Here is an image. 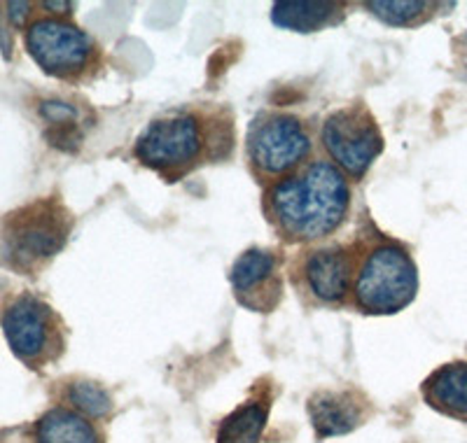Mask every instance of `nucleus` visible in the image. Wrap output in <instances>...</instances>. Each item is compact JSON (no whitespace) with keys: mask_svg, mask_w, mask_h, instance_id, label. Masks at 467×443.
I'll use <instances>...</instances> for the list:
<instances>
[{"mask_svg":"<svg viewBox=\"0 0 467 443\" xmlns=\"http://www.w3.org/2000/svg\"><path fill=\"white\" fill-rule=\"evenodd\" d=\"M40 115L49 122V127L57 129L58 136L54 138V145H64V140L68 136L75 138L78 131V110L68 103H61V100H45L40 106Z\"/></svg>","mask_w":467,"mask_h":443,"instance_id":"nucleus-18","label":"nucleus"},{"mask_svg":"<svg viewBox=\"0 0 467 443\" xmlns=\"http://www.w3.org/2000/svg\"><path fill=\"white\" fill-rule=\"evenodd\" d=\"M7 10H12V12H10L12 22H15V24H22V19H24V16H26L28 3H10V5H7Z\"/></svg>","mask_w":467,"mask_h":443,"instance_id":"nucleus-19","label":"nucleus"},{"mask_svg":"<svg viewBox=\"0 0 467 443\" xmlns=\"http://www.w3.org/2000/svg\"><path fill=\"white\" fill-rule=\"evenodd\" d=\"M73 215L57 199L16 208L0 224V259L19 273H33L66 248Z\"/></svg>","mask_w":467,"mask_h":443,"instance_id":"nucleus-2","label":"nucleus"},{"mask_svg":"<svg viewBox=\"0 0 467 443\" xmlns=\"http://www.w3.org/2000/svg\"><path fill=\"white\" fill-rule=\"evenodd\" d=\"M356 304L372 315H393L407 308L419 292L414 259L395 243L374 248L362 262L356 278Z\"/></svg>","mask_w":467,"mask_h":443,"instance_id":"nucleus-4","label":"nucleus"},{"mask_svg":"<svg viewBox=\"0 0 467 443\" xmlns=\"http://www.w3.org/2000/svg\"><path fill=\"white\" fill-rule=\"evenodd\" d=\"M367 7L374 12V15L381 19V22L390 24V26H411L425 15V10H431V3H423V0H398V3H386V0H379V3H367Z\"/></svg>","mask_w":467,"mask_h":443,"instance_id":"nucleus-16","label":"nucleus"},{"mask_svg":"<svg viewBox=\"0 0 467 443\" xmlns=\"http://www.w3.org/2000/svg\"><path fill=\"white\" fill-rule=\"evenodd\" d=\"M26 47L40 68L54 77H78L96 58L91 37L61 19H37L26 31Z\"/></svg>","mask_w":467,"mask_h":443,"instance_id":"nucleus-7","label":"nucleus"},{"mask_svg":"<svg viewBox=\"0 0 467 443\" xmlns=\"http://www.w3.org/2000/svg\"><path fill=\"white\" fill-rule=\"evenodd\" d=\"M68 399L73 407L91 417H106L112 411V399L101 386L89 383V380H78L68 390Z\"/></svg>","mask_w":467,"mask_h":443,"instance_id":"nucleus-17","label":"nucleus"},{"mask_svg":"<svg viewBox=\"0 0 467 443\" xmlns=\"http://www.w3.org/2000/svg\"><path fill=\"white\" fill-rule=\"evenodd\" d=\"M308 416L320 438L348 434L362 422V404L353 392H316L308 399Z\"/></svg>","mask_w":467,"mask_h":443,"instance_id":"nucleus-11","label":"nucleus"},{"mask_svg":"<svg viewBox=\"0 0 467 443\" xmlns=\"http://www.w3.org/2000/svg\"><path fill=\"white\" fill-rule=\"evenodd\" d=\"M250 166L262 178H281L297 169L311 149V140L297 117L262 112L253 119L245 138Z\"/></svg>","mask_w":467,"mask_h":443,"instance_id":"nucleus-5","label":"nucleus"},{"mask_svg":"<svg viewBox=\"0 0 467 443\" xmlns=\"http://www.w3.org/2000/svg\"><path fill=\"white\" fill-rule=\"evenodd\" d=\"M37 443H99L91 422L66 408H52L40 417L36 428Z\"/></svg>","mask_w":467,"mask_h":443,"instance_id":"nucleus-14","label":"nucleus"},{"mask_svg":"<svg viewBox=\"0 0 467 443\" xmlns=\"http://www.w3.org/2000/svg\"><path fill=\"white\" fill-rule=\"evenodd\" d=\"M211 145L215 143L208 140L203 117L181 112L150 122L136 140L133 154L145 169L175 182L211 157Z\"/></svg>","mask_w":467,"mask_h":443,"instance_id":"nucleus-3","label":"nucleus"},{"mask_svg":"<svg viewBox=\"0 0 467 443\" xmlns=\"http://www.w3.org/2000/svg\"><path fill=\"white\" fill-rule=\"evenodd\" d=\"M265 425V408L257 407V404H245L220 425L218 443H260Z\"/></svg>","mask_w":467,"mask_h":443,"instance_id":"nucleus-15","label":"nucleus"},{"mask_svg":"<svg viewBox=\"0 0 467 443\" xmlns=\"http://www.w3.org/2000/svg\"><path fill=\"white\" fill-rule=\"evenodd\" d=\"M304 278L316 299L323 304H339L348 294L353 278L350 254L344 248L316 250L304 262Z\"/></svg>","mask_w":467,"mask_h":443,"instance_id":"nucleus-10","label":"nucleus"},{"mask_svg":"<svg viewBox=\"0 0 467 443\" xmlns=\"http://www.w3.org/2000/svg\"><path fill=\"white\" fill-rule=\"evenodd\" d=\"M423 397L446 416L467 417V362L440 366L423 383Z\"/></svg>","mask_w":467,"mask_h":443,"instance_id":"nucleus-12","label":"nucleus"},{"mask_svg":"<svg viewBox=\"0 0 467 443\" xmlns=\"http://www.w3.org/2000/svg\"><path fill=\"white\" fill-rule=\"evenodd\" d=\"M0 322L12 353L24 362L40 365L58 353V320L37 296L22 294L12 299Z\"/></svg>","mask_w":467,"mask_h":443,"instance_id":"nucleus-8","label":"nucleus"},{"mask_svg":"<svg viewBox=\"0 0 467 443\" xmlns=\"http://www.w3.org/2000/svg\"><path fill=\"white\" fill-rule=\"evenodd\" d=\"M341 10L344 5L339 3H311V0L290 3L287 0V3H276L271 7V19L276 26L287 28V31L314 33L329 26Z\"/></svg>","mask_w":467,"mask_h":443,"instance_id":"nucleus-13","label":"nucleus"},{"mask_svg":"<svg viewBox=\"0 0 467 443\" xmlns=\"http://www.w3.org/2000/svg\"><path fill=\"white\" fill-rule=\"evenodd\" d=\"M45 7H49V10H70V3H45Z\"/></svg>","mask_w":467,"mask_h":443,"instance_id":"nucleus-20","label":"nucleus"},{"mask_svg":"<svg viewBox=\"0 0 467 443\" xmlns=\"http://www.w3.org/2000/svg\"><path fill=\"white\" fill-rule=\"evenodd\" d=\"M348 208V182L327 161H314L295 178L278 180L266 194L271 224L287 241L329 236L341 227Z\"/></svg>","mask_w":467,"mask_h":443,"instance_id":"nucleus-1","label":"nucleus"},{"mask_svg":"<svg viewBox=\"0 0 467 443\" xmlns=\"http://www.w3.org/2000/svg\"><path fill=\"white\" fill-rule=\"evenodd\" d=\"M234 294L245 308L266 313L281 299V275L276 254L266 250H248L229 271Z\"/></svg>","mask_w":467,"mask_h":443,"instance_id":"nucleus-9","label":"nucleus"},{"mask_svg":"<svg viewBox=\"0 0 467 443\" xmlns=\"http://www.w3.org/2000/svg\"><path fill=\"white\" fill-rule=\"evenodd\" d=\"M323 145L339 169L360 180L383 152V136L372 112L362 106H350L327 117Z\"/></svg>","mask_w":467,"mask_h":443,"instance_id":"nucleus-6","label":"nucleus"}]
</instances>
